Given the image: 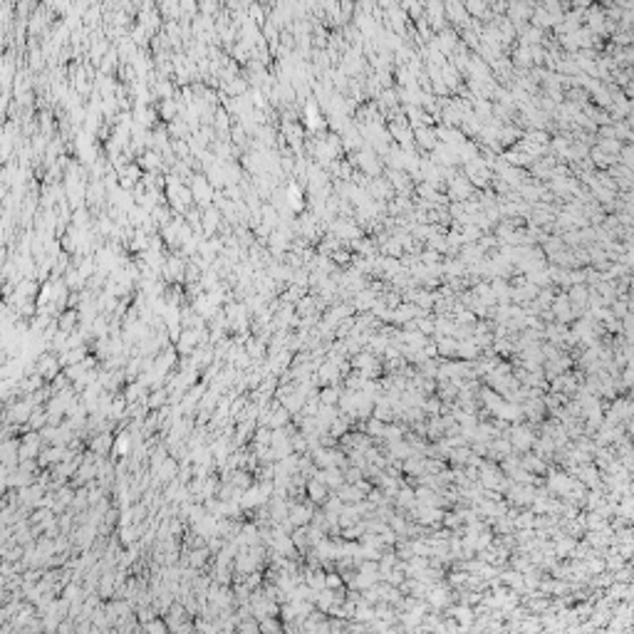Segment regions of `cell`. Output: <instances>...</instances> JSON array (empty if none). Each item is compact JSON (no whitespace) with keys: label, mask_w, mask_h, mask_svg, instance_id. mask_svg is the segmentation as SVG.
I'll use <instances>...</instances> for the list:
<instances>
[{"label":"cell","mask_w":634,"mask_h":634,"mask_svg":"<svg viewBox=\"0 0 634 634\" xmlns=\"http://www.w3.org/2000/svg\"><path fill=\"white\" fill-rule=\"evenodd\" d=\"M315 503H302V500H290V516L288 520L295 525V528H302V525H310V520L315 516L312 511Z\"/></svg>","instance_id":"6da1fadb"},{"label":"cell","mask_w":634,"mask_h":634,"mask_svg":"<svg viewBox=\"0 0 634 634\" xmlns=\"http://www.w3.org/2000/svg\"><path fill=\"white\" fill-rule=\"evenodd\" d=\"M268 500H270V495L260 488V483H258V486L253 483L250 488H245V490H243V495H240V505H243V511H258V508H263Z\"/></svg>","instance_id":"7a4b0ae2"},{"label":"cell","mask_w":634,"mask_h":634,"mask_svg":"<svg viewBox=\"0 0 634 634\" xmlns=\"http://www.w3.org/2000/svg\"><path fill=\"white\" fill-rule=\"evenodd\" d=\"M114 438L109 431H99L89 438V451H94L97 456H112V449H114Z\"/></svg>","instance_id":"3957f363"},{"label":"cell","mask_w":634,"mask_h":634,"mask_svg":"<svg viewBox=\"0 0 634 634\" xmlns=\"http://www.w3.org/2000/svg\"><path fill=\"white\" fill-rule=\"evenodd\" d=\"M305 493H307V500H310V503L325 505V500H327V483H322V481H317V478H310L307 486H305Z\"/></svg>","instance_id":"277c9868"},{"label":"cell","mask_w":634,"mask_h":634,"mask_svg":"<svg viewBox=\"0 0 634 634\" xmlns=\"http://www.w3.org/2000/svg\"><path fill=\"white\" fill-rule=\"evenodd\" d=\"M129 449H132V431H119V436L114 438L112 456H129Z\"/></svg>","instance_id":"5b68a950"},{"label":"cell","mask_w":634,"mask_h":634,"mask_svg":"<svg viewBox=\"0 0 634 634\" xmlns=\"http://www.w3.org/2000/svg\"><path fill=\"white\" fill-rule=\"evenodd\" d=\"M57 322H59V330H65V332H75V330L80 327V312L70 310V312L59 315V317H57Z\"/></svg>","instance_id":"8992f818"},{"label":"cell","mask_w":634,"mask_h":634,"mask_svg":"<svg viewBox=\"0 0 634 634\" xmlns=\"http://www.w3.org/2000/svg\"><path fill=\"white\" fill-rule=\"evenodd\" d=\"M340 399H342V397H340V392H337L335 387H322V389H320V402L322 404H332V406H335Z\"/></svg>","instance_id":"52a82bcc"},{"label":"cell","mask_w":634,"mask_h":634,"mask_svg":"<svg viewBox=\"0 0 634 634\" xmlns=\"http://www.w3.org/2000/svg\"><path fill=\"white\" fill-rule=\"evenodd\" d=\"M283 624L275 619V617H263L260 619V632H280Z\"/></svg>","instance_id":"ba28073f"},{"label":"cell","mask_w":634,"mask_h":634,"mask_svg":"<svg viewBox=\"0 0 634 634\" xmlns=\"http://www.w3.org/2000/svg\"><path fill=\"white\" fill-rule=\"evenodd\" d=\"M142 627L149 629V632H166V629H169V622H166V619H149V622H144Z\"/></svg>","instance_id":"9c48e42d"},{"label":"cell","mask_w":634,"mask_h":634,"mask_svg":"<svg viewBox=\"0 0 634 634\" xmlns=\"http://www.w3.org/2000/svg\"><path fill=\"white\" fill-rule=\"evenodd\" d=\"M238 632H260V619H256V622H250V619H240L238 622Z\"/></svg>","instance_id":"30bf717a"},{"label":"cell","mask_w":634,"mask_h":634,"mask_svg":"<svg viewBox=\"0 0 634 634\" xmlns=\"http://www.w3.org/2000/svg\"><path fill=\"white\" fill-rule=\"evenodd\" d=\"M340 585H342V577L340 575H335V573L327 575V587H330V590H335V587H340Z\"/></svg>","instance_id":"8fae6325"},{"label":"cell","mask_w":634,"mask_h":634,"mask_svg":"<svg viewBox=\"0 0 634 634\" xmlns=\"http://www.w3.org/2000/svg\"><path fill=\"white\" fill-rule=\"evenodd\" d=\"M340 498H345V500H354V498H359V490L357 488H342V495Z\"/></svg>","instance_id":"7c38bea8"},{"label":"cell","mask_w":634,"mask_h":634,"mask_svg":"<svg viewBox=\"0 0 634 634\" xmlns=\"http://www.w3.org/2000/svg\"><path fill=\"white\" fill-rule=\"evenodd\" d=\"M57 632H72V622H59Z\"/></svg>","instance_id":"4fadbf2b"}]
</instances>
